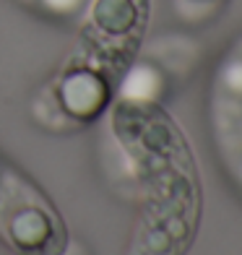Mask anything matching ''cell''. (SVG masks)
Instances as JSON below:
<instances>
[{
    "mask_svg": "<svg viewBox=\"0 0 242 255\" xmlns=\"http://www.w3.org/2000/svg\"><path fill=\"white\" fill-rule=\"evenodd\" d=\"M57 224H50L47 211H42L39 206H29L24 211H18L10 219V240L13 245L24 253V255H39V250H44V255H52L50 245H55L57 250H63V237H52Z\"/></svg>",
    "mask_w": 242,
    "mask_h": 255,
    "instance_id": "1",
    "label": "cell"
},
{
    "mask_svg": "<svg viewBox=\"0 0 242 255\" xmlns=\"http://www.w3.org/2000/svg\"><path fill=\"white\" fill-rule=\"evenodd\" d=\"M105 99H107L105 84L91 73H76L63 86V102L76 118H94L105 107Z\"/></svg>",
    "mask_w": 242,
    "mask_h": 255,
    "instance_id": "2",
    "label": "cell"
},
{
    "mask_svg": "<svg viewBox=\"0 0 242 255\" xmlns=\"http://www.w3.org/2000/svg\"><path fill=\"white\" fill-rule=\"evenodd\" d=\"M94 18L105 31L120 34L133 26L135 10H133L130 0H99L94 8Z\"/></svg>",
    "mask_w": 242,
    "mask_h": 255,
    "instance_id": "3",
    "label": "cell"
}]
</instances>
